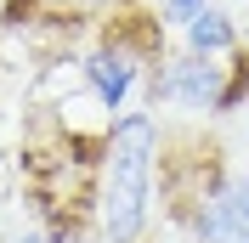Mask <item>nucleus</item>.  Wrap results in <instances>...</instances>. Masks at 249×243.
Returning <instances> with one entry per match:
<instances>
[{"mask_svg": "<svg viewBox=\"0 0 249 243\" xmlns=\"http://www.w3.org/2000/svg\"><path fill=\"white\" fill-rule=\"evenodd\" d=\"M244 46H249V29H244Z\"/></svg>", "mask_w": 249, "mask_h": 243, "instance_id": "8", "label": "nucleus"}, {"mask_svg": "<svg viewBox=\"0 0 249 243\" xmlns=\"http://www.w3.org/2000/svg\"><path fill=\"white\" fill-rule=\"evenodd\" d=\"M193 243H249V170H227L198 204L170 215Z\"/></svg>", "mask_w": 249, "mask_h": 243, "instance_id": "3", "label": "nucleus"}, {"mask_svg": "<svg viewBox=\"0 0 249 243\" xmlns=\"http://www.w3.org/2000/svg\"><path fill=\"white\" fill-rule=\"evenodd\" d=\"M12 243H57L51 226H29V232H12Z\"/></svg>", "mask_w": 249, "mask_h": 243, "instance_id": "7", "label": "nucleus"}, {"mask_svg": "<svg viewBox=\"0 0 249 243\" xmlns=\"http://www.w3.org/2000/svg\"><path fill=\"white\" fill-rule=\"evenodd\" d=\"M181 46L198 51V57H232L238 46H244V29H238V17L227 12V6H204L193 23H181Z\"/></svg>", "mask_w": 249, "mask_h": 243, "instance_id": "5", "label": "nucleus"}, {"mask_svg": "<svg viewBox=\"0 0 249 243\" xmlns=\"http://www.w3.org/2000/svg\"><path fill=\"white\" fill-rule=\"evenodd\" d=\"M124 6L130 0H6V23H17V17H46V23L79 29V23H108Z\"/></svg>", "mask_w": 249, "mask_h": 243, "instance_id": "4", "label": "nucleus"}, {"mask_svg": "<svg viewBox=\"0 0 249 243\" xmlns=\"http://www.w3.org/2000/svg\"><path fill=\"white\" fill-rule=\"evenodd\" d=\"M147 107H181V113H221V91H227V57H198V51H164L142 79Z\"/></svg>", "mask_w": 249, "mask_h": 243, "instance_id": "2", "label": "nucleus"}, {"mask_svg": "<svg viewBox=\"0 0 249 243\" xmlns=\"http://www.w3.org/2000/svg\"><path fill=\"white\" fill-rule=\"evenodd\" d=\"M210 0H159V23H193Z\"/></svg>", "mask_w": 249, "mask_h": 243, "instance_id": "6", "label": "nucleus"}, {"mask_svg": "<svg viewBox=\"0 0 249 243\" xmlns=\"http://www.w3.org/2000/svg\"><path fill=\"white\" fill-rule=\"evenodd\" d=\"M159 153H164V124L153 119V107H124L102 124L96 175H91L96 243H147L153 192H159Z\"/></svg>", "mask_w": 249, "mask_h": 243, "instance_id": "1", "label": "nucleus"}]
</instances>
